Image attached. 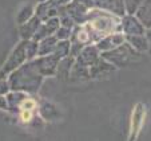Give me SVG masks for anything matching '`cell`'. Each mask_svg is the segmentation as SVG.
I'll list each match as a JSON object with an SVG mask.
<instances>
[{
	"label": "cell",
	"mask_w": 151,
	"mask_h": 141,
	"mask_svg": "<svg viewBox=\"0 0 151 141\" xmlns=\"http://www.w3.org/2000/svg\"><path fill=\"white\" fill-rule=\"evenodd\" d=\"M127 42L137 52H147L148 51V42L145 34L142 35H124Z\"/></svg>",
	"instance_id": "cell-11"
},
{
	"label": "cell",
	"mask_w": 151,
	"mask_h": 141,
	"mask_svg": "<svg viewBox=\"0 0 151 141\" xmlns=\"http://www.w3.org/2000/svg\"><path fill=\"white\" fill-rule=\"evenodd\" d=\"M95 8L94 0H70L67 4L59 6V15L66 14L74 19L76 24H82L86 22L90 11Z\"/></svg>",
	"instance_id": "cell-2"
},
{
	"label": "cell",
	"mask_w": 151,
	"mask_h": 141,
	"mask_svg": "<svg viewBox=\"0 0 151 141\" xmlns=\"http://www.w3.org/2000/svg\"><path fill=\"white\" fill-rule=\"evenodd\" d=\"M94 4L96 8L111 12V14L118 15L120 17L126 14L123 0H94Z\"/></svg>",
	"instance_id": "cell-8"
},
{
	"label": "cell",
	"mask_w": 151,
	"mask_h": 141,
	"mask_svg": "<svg viewBox=\"0 0 151 141\" xmlns=\"http://www.w3.org/2000/svg\"><path fill=\"white\" fill-rule=\"evenodd\" d=\"M52 1H55L58 6H63V4H67V3H68L70 0H52Z\"/></svg>",
	"instance_id": "cell-21"
},
{
	"label": "cell",
	"mask_w": 151,
	"mask_h": 141,
	"mask_svg": "<svg viewBox=\"0 0 151 141\" xmlns=\"http://www.w3.org/2000/svg\"><path fill=\"white\" fill-rule=\"evenodd\" d=\"M120 31L124 35H142L145 34L146 28L135 15L124 14L120 17Z\"/></svg>",
	"instance_id": "cell-6"
},
{
	"label": "cell",
	"mask_w": 151,
	"mask_h": 141,
	"mask_svg": "<svg viewBox=\"0 0 151 141\" xmlns=\"http://www.w3.org/2000/svg\"><path fill=\"white\" fill-rule=\"evenodd\" d=\"M145 35L147 38V42H148V52H151V27L150 28H146Z\"/></svg>",
	"instance_id": "cell-20"
},
{
	"label": "cell",
	"mask_w": 151,
	"mask_h": 141,
	"mask_svg": "<svg viewBox=\"0 0 151 141\" xmlns=\"http://www.w3.org/2000/svg\"><path fill=\"white\" fill-rule=\"evenodd\" d=\"M59 58L54 54H48V55H43L39 57L37 59H34L35 65H36L39 73L43 77H50V75L56 74V67L59 63Z\"/></svg>",
	"instance_id": "cell-7"
},
{
	"label": "cell",
	"mask_w": 151,
	"mask_h": 141,
	"mask_svg": "<svg viewBox=\"0 0 151 141\" xmlns=\"http://www.w3.org/2000/svg\"><path fill=\"white\" fill-rule=\"evenodd\" d=\"M58 43V39L55 35H50L40 39L37 42V57H43V55H48L52 54L55 46Z\"/></svg>",
	"instance_id": "cell-13"
},
{
	"label": "cell",
	"mask_w": 151,
	"mask_h": 141,
	"mask_svg": "<svg viewBox=\"0 0 151 141\" xmlns=\"http://www.w3.org/2000/svg\"><path fill=\"white\" fill-rule=\"evenodd\" d=\"M34 12H35V8L32 6H29V4L22 7V8L19 9V12H17V16H16L17 24L20 26V24L26 23L27 20H29L32 16H34Z\"/></svg>",
	"instance_id": "cell-16"
},
{
	"label": "cell",
	"mask_w": 151,
	"mask_h": 141,
	"mask_svg": "<svg viewBox=\"0 0 151 141\" xmlns=\"http://www.w3.org/2000/svg\"><path fill=\"white\" fill-rule=\"evenodd\" d=\"M26 42L27 40H23L22 43H19L15 50L12 51V54L9 55V58L7 59L6 65L3 67V73L4 74H8V73L14 71L15 69H17L19 66L24 63V60L27 59L26 57Z\"/></svg>",
	"instance_id": "cell-4"
},
{
	"label": "cell",
	"mask_w": 151,
	"mask_h": 141,
	"mask_svg": "<svg viewBox=\"0 0 151 141\" xmlns=\"http://www.w3.org/2000/svg\"><path fill=\"white\" fill-rule=\"evenodd\" d=\"M43 81V75L39 73L34 59L29 60L28 63H23L9 75V89L19 90L24 93H36L39 90Z\"/></svg>",
	"instance_id": "cell-1"
},
{
	"label": "cell",
	"mask_w": 151,
	"mask_h": 141,
	"mask_svg": "<svg viewBox=\"0 0 151 141\" xmlns=\"http://www.w3.org/2000/svg\"><path fill=\"white\" fill-rule=\"evenodd\" d=\"M138 54H139V52L135 51L127 42L119 44L118 47H115V49H112V50L100 52V55H102L103 59H106L107 62H110L111 65H114L116 69L128 65Z\"/></svg>",
	"instance_id": "cell-3"
},
{
	"label": "cell",
	"mask_w": 151,
	"mask_h": 141,
	"mask_svg": "<svg viewBox=\"0 0 151 141\" xmlns=\"http://www.w3.org/2000/svg\"><path fill=\"white\" fill-rule=\"evenodd\" d=\"M26 57L28 60L35 59L37 57V42L34 39H29L26 42Z\"/></svg>",
	"instance_id": "cell-17"
},
{
	"label": "cell",
	"mask_w": 151,
	"mask_h": 141,
	"mask_svg": "<svg viewBox=\"0 0 151 141\" xmlns=\"http://www.w3.org/2000/svg\"><path fill=\"white\" fill-rule=\"evenodd\" d=\"M143 118H145V108L142 104L137 105L132 113L131 118V138H135V136H138L140 130V126L143 124Z\"/></svg>",
	"instance_id": "cell-12"
},
{
	"label": "cell",
	"mask_w": 151,
	"mask_h": 141,
	"mask_svg": "<svg viewBox=\"0 0 151 141\" xmlns=\"http://www.w3.org/2000/svg\"><path fill=\"white\" fill-rule=\"evenodd\" d=\"M134 15L143 24L145 28H150L151 27V0H143V3L138 7V9L135 11Z\"/></svg>",
	"instance_id": "cell-10"
},
{
	"label": "cell",
	"mask_w": 151,
	"mask_h": 141,
	"mask_svg": "<svg viewBox=\"0 0 151 141\" xmlns=\"http://www.w3.org/2000/svg\"><path fill=\"white\" fill-rule=\"evenodd\" d=\"M40 24V20L37 19L36 16H32L29 20H27L26 23L23 24H20L19 26V34L20 36H22V39L23 40H29L34 38L35 32H36L37 27H39Z\"/></svg>",
	"instance_id": "cell-9"
},
{
	"label": "cell",
	"mask_w": 151,
	"mask_h": 141,
	"mask_svg": "<svg viewBox=\"0 0 151 141\" xmlns=\"http://www.w3.org/2000/svg\"><path fill=\"white\" fill-rule=\"evenodd\" d=\"M70 49H71V43H70V39L67 40H58L56 46H55L52 54L56 55L59 59H63L66 57H70Z\"/></svg>",
	"instance_id": "cell-15"
},
{
	"label": "cell",
	"mask_w": 151,
	"mask_h": 141,
	"mask_svg": "<svg viewBox=\"0 0 151 141\" xmlns=\"http://www.w3.org/2000/svg\"><path fill=\"white\" fill-rule=\"evenodd\" d=\"M124 3V12L130 15H134L135 11L138 9V7L143 3V0H123Z\"/></svg>",
	"instance_id": "cell-18"
},
{
	"label": "cell",
	"mask_w": 151,
	"mask_h": 141,
	"mask_svg": "<svg viewBox=\"0 0 151 141\" xmlns=\"http://www.w3.org/2000/svg\"><path fill=\"white\" fill-rule=\"evenodd\" d=\"M124 42H126L124 34L122 31H115L100 38L98 42H95V46L99 50V52H104V51L115 49V47H118L119 44L124 43Z\"/></svg>",
	"instance_id": "cell-5"
},
{
	"label": "cell",
	"mask_w": 151,
	"mask_h": 141,
	"mask_svg": "<svg viewBox=\"0 0 151 141\" xmlns=\"http://www.w3.org/2000/svg\"><path fill=\"white\" fill-rule=\"evenodd\" d=\"M71 34H72V28H68V27H64V26H59L54 35L56 36L58 40H67L71 38Z\"/></svg>",
	"instance_id": "cell-19"
},
{
	"label": "cell",
	"mask_w": 151,
	"mask_h": 141,
	"mask_svg": "<svg viewBox=\"0 0 151 141\" xmlns=\"http://www.w3.org/2000/svg\"><path fill=\"white\" fill-rule=\"evenodd\" d=\"M27 93L24 92H19V90H12L11 93H8L6 101H7V108L11 110H17L19 112L20 105L26 100Z\"/></svg>",
	"instance_id": "cell-14"
}]
</instances>
